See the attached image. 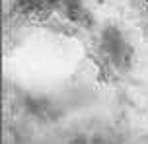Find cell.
<instances>
[{"label": "cell", "mask_w": 148, "mask_h": 144, "mask_svg": "<svg viewBox=\"0 0 148 144\" xmlns=\"http://www.w3.org/2000/svg\"><path fill=\"white\" fill-rule=\"evenodd\" d=\"M97 55L107 70L125 72L133 61V47L117 25H105L97 37Z\"/></svg>", "instance_id": "1"}, {"label": "cell", "mask_w": 148, "mask_h": 144, "mask_svg": "<svg viewBox=\"0 0 148 144\" xmlns=\"http://www.w3.org/2000/svg\"><path fill=\"white\" fill-rule=\"evenodd\" d=\"M66 144H121L119 136L109 129L103 127H88V129H80L78 132L70 134Z\"/></svg>", "instance_id": "2"}]
</instances>
